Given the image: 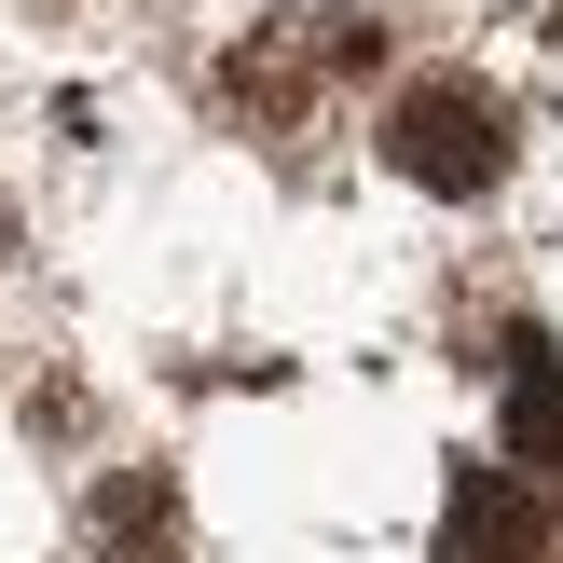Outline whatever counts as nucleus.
<instances>
[{"label":"nucleus","instance_id":"f257e3e1","mask_svg":"<svg viewBox=\"0 0 563 563\" xmlns=\"http://www.w3.org/2000/svg\"><path fill=\"white\" fill-rule=\"evenodd\" d=\"M385 165H399L412 192H440V207H467V192L509 179V110H495L482 82H454V69H412L399 97H385Z\"/></svg>","mask_w":563,"mask_h":563},{"label":"nucleus","instance_id":"f03ea898","mask_svg":"<svg viewBox=\"0 0 563 563\" xmlns=\"http://www.w3.org/2000/svg\"><path fill=\"white\" fill-rule=\"evenodd\" d=\"M550 550V495L522 467H467L454 482V563H537Z\"/></svg>","mask_w":563,"mask_h":563},{"label":"nucleus","instance_id":"7ed1b4c3","mask_svg":"<svg viewBox=\"0 0 563 563\" xmlns=\"http://www.w3.org/2000/svg\"><path fill=\"white\" fill-rule=\"evenodd\" d=\"M82 537H97L110 563H179L192 537H179V482L165 467H110L97 495H82Z\"/></svg>","mask_w":563,"mask_h":563},{"label":"nucleus","instance_id":"20e7f679","mask_svg":"<svg viewBox=\"0 0 563 563\" xmlns=\"http://www.w3.org/2000/svg\"><path fill=\"white\" fill-rule=\"evenodd\" d=\"M509 467H563V357H537V344L509 372Z\"/></svg>","mask_w":563,"mask_h":563},{"label":"nucleus","instance_id":"39448f33","mask_svg":"<svg viewBox=\"0 0 563 563\" xmlns=\"http://www.w3.org/2000/svg\"><path fill=\"white\" fill-rule=\"evenodd\" d=\"M0 247H14V207H0Z\"/></svg>","mask_w":563,"mask_h":563}]
</instances>
